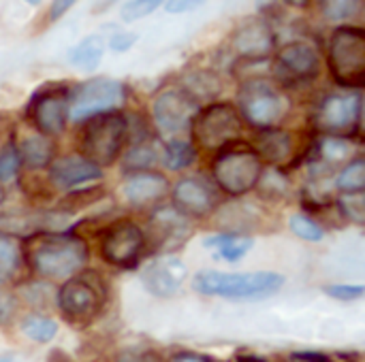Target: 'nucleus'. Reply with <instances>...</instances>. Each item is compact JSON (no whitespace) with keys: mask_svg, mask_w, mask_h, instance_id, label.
Instances as JSON below:
<instances>
[{"mask_svg":"<svg viewBox=\"0 0 365 362\" xmlns=\"http://www.w3.org/2000/svg\"><path fill=\"white\" fill-rule=\"evenodd\" d=\"M56 303L71 326L83 329L103 312L107 303V286L98 273H77L60 286Z\"/></svg>","mask_w":365,"mask_h":362,"instance_id":"7ed1b4c3","label":"nucleus"},{"mask_svg":"<svg viewBox=\"0 0 365 362\" xmlns=\"http://www.w3.org/2000/svg\"><path fill=\"white\" fill-rule=\"evenodd\" d=\"M21 269V247L19 243L0 230V286L13 282Z\"/></svg>","mask_w":365,"mask_h":362,"instance_id":"bb28decb","label":"nucleus"},{"mask_svg":"<svg viewBox=\"0 0 365 362\" xmlns=\"http://www.w3.org/2000/svg\"><path fill=\"white\" fill-rule=\"evenodd\" d=\"M265 166L250 145H229L220 149L212 164L214 181L229 196H242L257 188Z\"/></svg>","mask_w":365,"mask_h":362,"instance_id":"423d86ee","label":"nucleus"},{"mask_svg":"<svg viewBox=\"0 0 365 362\" xmlns=\"http://www.w3.org/2000/svg\"><path fill=\"white\" fill-rule=\"evenodd\" d=\"M21 171V160L17 154V145L9 141L6 145L0 147V183L13 181Z\"/></svg>","mask_w":365,"mask_h":362,"instance_id":"473e14b6","label":"nucleus"},{"mask_svg":"<svg viewBox=\"0 0 365 362\" xmlns=\"http://www.w3.org/2000/svg\"><path fill=\"white\" fill-rule=\"evenodd\" d=\"M284 286V275L274 271H248V273H225V271H199L192 280V288L203 297H220L233 301H259L274 297Z\"/></svg>","mask_w":365,"mask_h":362,"instance_id":"f03ea898","label":"nucleus"},{"mask_svg":"<svg viewBox=\"0 0 365 362\" xmlns=\"http://www.w3.org/2000/svg\"><path fill=\"white\" fill-rule=\"evenodd\" d=\"M145 250L143 230L128 220L111 224L101 239V256L118 269H133L139 265Z\"/></svg>","mask_w":365,"mask_h":362,"instance_id":"9b49d317","label":"nucleus"},{"mask_svg":"<svg viewBox=\"0 0 365 362\" xmlns=\"http://www.w3.org/2000/svg\"><path fill=\"white\" fill-rule=\"evenodd\" d=\"M321 58L308 43H287L274 60V73L282 83H304L319 75Z\"/></svg>","mask_w":365,"mask_h":362,"instance_id":"2eb2a0df","label":"nucleus"},{"mask_svg":"<svg viewBox=\"0 0 365 362\" xmlns=\"http://www.w3.org/2000/svg\"><path fill=\"white\" fill-rule=\"evenodd\" d=\"M171 362H210L205 356H201V354H192V352H182V354H178V356H173V361Z\"/></svg>","mask_w":365,"mask_h":362,"instance_id":"c03bdc74","label":"nucleus"},{"mask_svg":"<svg viewBox=\"0 0 365 362\" xmlns=\"http://www.w3.org/2000/svg\"><path fill=\"white\" fill-rule=\"evenodd\" d=\"M105 47L107 45H105L103 36L90 34V36H83L79 43H75L68 49L66 58H68V62L73 66H77L81 70H94L101 64L103 55H105Z\"/></svg>","mask_w":365,"mask_h":362,"instance_id":"393cba45","label":"nucleus"},{"mask_svg":"<svg viewBox=\"0 0 365 362\" xmlns=\"http://www.w3.org/2000/svg\"><path fill=\"white\" fill-rule=\"evenodd\" d=\"M178 87L184 90L197 102V100H212V98H216L222 92V81L212 70L195 68V70H188L182 77V85H178Z\"/></svg>","mask_w":365,"mask_h":362,"instance_id":"b1692460","label":"nucleus"},{"mask_svg":"<svg viewBox=\"0 0 365 362\" xmlns=\"http://www.w3.org/2000/svg\"><path fill=\"white\" fill-rule=\"evenodd\" d=\"M261 162L269 164H284L293 156V137L287 130L278 128H267L261 130L257 137V143L252 147Z\"/></svg>","mask_w":365,"mask_h":362,"instance_id":"412c9836","label":"nucleus"},{"mask_svg":"<svg viewBox=\"0 0 365 362\" xmlns=\"http://www.w3.org/2000/svg\"><path fill=\"white\" fill-rule=\"evenodd\" d=\"M240 117L248 124L267 130L289 113V98L267 79H246L237 92Z\"/></svg>","mask_w":365,"mask_h":362,"instance_id":"0eeeda50","label":"nucleus"},{"mask_svg":"<svg viewBox=\"0 0 365 362\" xmlns=\"http://www.w3.org/2000/svg\"><path fill=\"white\" fill-rule=\"evenodd\" d=\"M71 6H73V2H71V0L53 2V4H51V11H49V19H51V21H56V19H58V17H62Z\"/></svg>","mask_w":365,"mask_h":362,"instance_id":"37998d69","label":"nucleus"},{"mask_svg":"<svg viewBox=\"0 0 365 362\" xmlns=\"http://www.w3.org/2000/svg\"><path fill=\"white\" fill-rule=\"evenodd\" d=\"M353 156V145L349 139L338 137H325L317 143V164L325 166L327 171H334L338 164H346Z\"/></svg>","mask_w":365,"mask_h":362,"instance_id":"a878e982","label":"nucleus"},{"mask_svg":"<svg viewBox=\"0 0 365 362\" xmlns=\"http://www.w3.org/2000/svg\"><path fill=\"white\" fill-rule=\"evenodd\" d=\"M156 143L152 139L133 143L124 156V169H128L130 173H139V171H150V166L160 158L156 151Z\"/></svg>","mask_w":365,"mask_h":362,"instance_id":"c85d7f7f","label":"nucleus"},{"mask_svg":"<svg viewBox=\"0 0 365 362\" xmlns=\"http://www.w3.org/2000/svg\"><path fill=\"white\" fill-rule=\"evenodd\" d=\"M126 122H128L126 115H122L120 111L90 117L83 126L81 141H79L81 156L94 166H98L101 171L105 166H111L120 158L124 143L128 141Z\"/></svg>","mask_w":365,"mask_h":362,"instance_id":"20e7f679","label":"nucleus"},{"mask_svg":"<svg viewBox=\"0 0 365 362\" xmlns=\"http://www.w3.org/2000/svg\"><path fill=\"white\" fill-rule=\"evenodd\" d=\"M197 4H199L197 0H171V2H165V9L169 13H182V11L195 9Z\"/></svg>","mask_w":365,"mask_h":362,"instance_id":"79ce46f5","label":"nucleus"},{"mask_svg":"<svg viewBox=\"0 0 365 362\" xmlns=\"http://www.w3.org/2000/svg\"><path fill=\"white\" fill-rule=\"evenodd\" d=\"M0 362H17V361H15V356H13V354H2V356H0Z\"/></svg>","mask_w":365,"mask_h":362,"instance_id":"49530a36","label":"nucleus"},{"mask_svg":"<svg viewBox=\"0 0 365 362\" xmlns=\"http://www.w3.org/2000/svg\"><path fill=\"white\" fill-rule=\"evenodd\" d=\"M289 228L293 235H297L299 239L304 241H310V243H319L325 239V230L319 222H314L312 218L304 215V213H293L289 218Z\"/></svg>","mask_w":365,"mask_h":362,"instance_id":"2f4dec72","label":"nucleus"},{"mask_svg":"<svg viewBox=\"0 0 365 362\" xmlns=\"http://www.w3.org/2000/svg\"><path fill=\"white\" fill-rule=\"evenodd\" d=\"M137 34L135 32H126V30H118L113 32V36L109 38V47L115 51V53H122V51H128L135 43H137Z\"/></svg>","mask_w":365,"mask_h":362,"instance_id":"ea45409f","label":"nucleus"},{"mask_svg":"<svg viewBox=\"0 0 365 362\" xmlns=\"http://www.w3.org/2000/svg\"><path fill=\"white\" fill-rule=\"evenodd\" d=\"M124 85L118 79L94 77L68 90V119L86 122L90 117L111 113L124 102Z\"/></svg>","mask_w":365,"mask_h":362,"instance_id":"1a4fd4ad","label":"nucleus"},{"mask_svg":"<svg viewBox=\"0 0 365 362\" xmlns=\"http://www.w3.org/2000/svg\"><path fill=\"white\" fill-rule=\"evenodd\" d=\"M338 207L342 211V215L355 224H364L365 222V201L364 194H344L338 201Z\"/></svg>","mask_w":365,"mask_h":362,"instance_id":"c9c22d12","label":"nucleus"},{"mask_svg":"<svg viewBox=\"0 0 365 362\" xmlns=\"http://www.w3.org/2000/svg\"><path fill=\"white\" fill-rule=\"evenodd\" d=\"M197 160V147L186 139H171L163 147V162L169 171H182Z\"/></svg>","mask_w":365,"mask_h":362,"instance_id":"cd10ccee","label":"nucleus"},{"mask_svg":"<svg viewBox=\"0 0 365 362\" xmlns=\"http://www.w3.org/2000/svg\"><path fill=\"white\" fill-rule=\"evenodd\" d=\"M173 207L186 218H205L218 205L216 190L201 177H184L173 188Z\"/></svg>","mask_w":365,"mask_h":362,"instance_id":"a211bd4d","label":"nucleus"},{"mask_svg":"<svg viewBox=\"0 0 365 362\" xmlns=\"http://www.w3.org/2000/svg\"><path fill=\"white\" fill-rule=\"evenodd\" d=\"M329 73L342 87L361 90L365 83V32L359 26H340L327 45Z\"/></svg>","mask_w":365,"mask_h":362,"instance_id":"39448f33","label":"nucleus"},{"mask_svg":"<svg viewBox=\"0 0 365 362\" xmlns=\"http://www.w3.org/2000/svg\"><path fill=\"white\" fill-rule=\"evenodd\" d=\"M199 113L197 102L178 85L160 90L152 100V117L156 126L167 134H178L190 128Z\"/></svg>","mask_w":365,"mask_h":362,"instance_id":"ddd939ff","label":"nucleus"},{"mask_svg":"<svg viewBox=\"0 0 365 362\" xmlns=\"http://www.w3.org/2000/svg\"><path fill=\"white\" fill-rule=\"evenodd\" d=\"M21 333L36 344H49L58 333V324H56V320H51L47 316L34 314V316H26L21 320Z\"/></svg>","mask_w":365,"mask_h":362,"instance_id":"7c9ffc66","label":"nucleus"},{"mask_svg":"<svg viewBox=\"0 0 365 362\" xmlns=\"http://www.w3.org/2000/svg\"><path fill=\"white\" fill-rule=\"evenodd\" d=\"M336 186L344 194H364L365 188V162L364 158L349 160L336 177Z\"/></svg>","mask_w":365,"mask_h":362,"instance_id":"c756f323","label":"nucleus"},{"mask_svg":"<svg viewBox=\"0 0 365 362\" xmlns=\"http://www.w3.org/2000/svg\"><path fill=\"white\" fill-rule=\"evenodd\" d=\"M361 9V2L357 0H329L321 4L323 17L331 19V21H344L351 19L357 11Z\"/></svg>","mask_w":365,"mask_h":362,"instance_id":"72a5a7b5","label":"nucleus"},{"mask_svg":"<svg viewBox=\"0 0 365 362\" xmlns=\"http://www.w3.org/2000/svg\"><path fill=\"white\" fill-rule=\"evenodd\" d=\"M257 186H261V194L272 198H282L289 192V181L280 175V171H263Z\"/></svg>","mask_w":365,"mask_h":362,"instance_id":"f704fd0d","label":"nucleus"},{"mask_svg":"<svg viewBox=\"0 0 365 362\" xmlns=\"http://www.w3.org/2000/svg\"><path fill=\"white\" fill-rule=\"evenodd\" d=\"M231 45L240 53V58L248 62H261V60H267V55L274 51L276 36L265 19L250 17L242 21V26L235 30Z\"/></svg>","mask_w":365,"mask_h":362,"instance_id":"f3484780","label":"nucleus"},{"mask_svg":"<svg viewBox=\"0 0 365 362\" xmlns=\"http://www.w3.org/2000/svg\"><path fill=\"white\" fill-rule=\"evenodd\" d=\"M103 171L83 156H62L49 164V183L53 190L71 192L88 181H98Z\"/></svg>","mask_w":365,"mask_h":362,"instance_id":"6ab92c4d","label":"nucleus"},{"mask_svg":"<svg viewBox=\"0 0 365 362\" xmlns=\"http://www.w3.org/2000/svg\"><path fill=\"white\" fill-rule=\"evenodd\" d=\"M235 362H267L263 356H257V354H240Z\"/></svg>","mask_w":365,"mask_h":362,"instance_id":"a18cd8bd","label":"nucleus"},{"mask_svg":"<svg viewBox=\"0 0 365 362\" xmlns=\"http://www.w3.org/2000/svg\"><path fill=\"white\" fill-rule=\"evenodd\" d=\"M186 275V265L180 258L158 256L141 269V284L150 294L158 299H171L180 292Z\"/></svg>","mask_w":365,"mask_h":362,"instance_id":"dca6fc26","label":"nucleus"},{"mask_svg":"<svg viewBox=\"0 0 365 362\" xmlns=\"http://www.w3.org/2000/svg\"><path fill=\"white\" fill-rule=\"evenodd\" d=\"M169 192V181L156 171H139L126 175L122 183V194L130 205H148L163 198Z\"/></svg>","mask_w":365,"mask_h":362,"instance_id":"aec40b11","label":"nucleus"},{"mask_svg":"<svg viewBox=\"0 0 365 362\" xmlns=\"http://www.w3.org/2000/svg\"><path fill=\"white\" fill-rule=\"evenodd\" d=\"M361 107L364 100L359 92L331 94L319 105L314 113V128L327 137L346 139L349 134L359 132Z\"/></svg>","mask_w":365,"mask_h":362,"instance_id":"9d476101","label":"nucleus"},{"mask_svg":"<svg viewBox=\"0 0 365 362\" xmlns=\"http://www.w3.org/2000/svg\"><path fill=\"white\" fill-rule=\"evenodd\" d=\"M15 309H17L15 297H11V294H6V292H0V324L9 322V320L13 318Z\"/></svg>","mask_w":365,"mask_h":362,"instance_id":"a19ab883","label":"nucleus"},{"mask_svg":"<svg viewBox=\"0 0 365 362\" xmlns=\"http://www.w3.org/2000/svg\"><path fill=\"white\" fill-rule=\"evenodd\" d=\"M190 130H192L195 147L207 151H220L240 141L244 122L233 105L212 102L210 107L201 109L195 115Z\"/></svg>","mask_w":365,"mask_h":362,"instance_id":"6e6552de","label":"nucleus"},{"mask_svg":"<svg viewBox=\"0 0 365 362\" xmlns=\"http://www.w3.org/2000/svg\"><path fill=\"white\" fill-rule=\"evenodd\" d=\"M160 6L158 0H130L122 6V19L124 21H139L154 13Z\"/></svg>","mask_w":365,"mask_h":362,"instance_id":"e433bc0d","label":"nucleus"},{"mask_svg":"<svg viewBox=\"0 0 365 362\" xmlns=\"http://www.w3.org/2000/svg\"><path fill=\"white\" fill-rule=\"evenodd\" d=\"M17 154H19L21 166H26L30 171H38V169H45L53 162L56 145L49 137L36 132V134L26 137L17 145Z\"/></svg>","mask_w":365,"mask_h":362,"instance_id":"4be33fe9","label":"nucleus"},{"mask_svg":"<svg viewBox=\"0 0 365 362\" xmlns=\"http://www.w3.org/2000/svg\"><path fill=\"white\" fill-rule=\"evenodd\" d=\"M113 362H160L158 354L145 346H128V348H122Z\"/></svg>","mask_w":365,"mask_h":362,"instance_id":"4c0bfd02","label":"nucleus"},{"mask_svg":"<svg viewBox=\"0 0 365 362\" xmlns=\"http://www.w3.org/2000/svg\"><path fill=\"white\" fill-rule=\"evenodd\" d=\"M28 117L38 134H62L68 124V87L56 85L38 92L28 107Z\"/></svg>","mask_w":365,"mask_h":362,"instance_id":"4468645a","label":"nucleus"},{"mask_svg":"<svg viewBox=\"0 0 365 362\" xmlns=\"http://www.w3.org/2000/svg\"><path fill=\"white\" fill-rule=\"evenodd\" d=\"M323 290H325V294H329L331 299L344 301V303L361 299L365 292V288L364 286H359V284H329V286H325Z\"/></svg>","mask_w":365,"mask_h":362,"instance_id":"58836bf2","label":"nucleus"},{"mask_svg":"<svg viewBox=\"0 0 365 362\" xmlns=\"http://www.w3.org/2000/svg\"><path fill=\"white\" fill-rule=\"evenodd\" d=\"M30 269L45 280H71L90 258L88 241L77 233H36L26 241Z\"/></svg>","mask_w":365,"mask_h":362,"instance_id":"f257e3e1","label":"nucleus"},{"mask_svg":"<svg viewBox=\"0 0 365 362\" xmlns=\"http://www.w3.org/2000/svg\"><path fill=\"white\" fill-rule=\"evenodd\" d=\"M203 245L210 250H216L218 258L227 262H237L252 250L255 239L244 233H220L214 237H205Z\"/></svg>","mask_w":365,"mask_h":362,"instance_id":"5701e85b","label":"nucleus"},{"mask_svg":"<svg viewBox=\"0 0 365 362\" xmlns=\"http://www.w3.org/2000/svg\"><path fill=\"white\" fill-rule=\"evenodd\" d=\"M192 233V222L175 207H160L150 215L148 230H143L145 243L160 256H171L180 250Z\"/></svg>","mask_w":365,"mask_h":362,"instance_id":"f8f14e48","label":"nucleus"}]
</instances>
